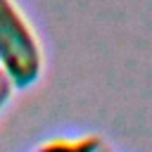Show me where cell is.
<instances>
[{
  "label": "cell",
  "mask_w": 152,
  "mask_h": 152,
  "mask_svg": "<svg viewBox=\"0 0 152 152\" xmlns=\"http://www.w3.org/2000/svg\"><path fill=\"white\" fill-rule=\"evenodd\" d=\"M12 88H14V83L10 81V76L2 71V66H0V109L5 107V102L10 100V95H12Z\"/></svg>",
  "instance_id": "7a4b0ae2"
},
{
  "label": "cell",
  "mask_w": 152,
  "mask_h": 152,
  "mask_svg": "<svg viewBox=\"0 0 152 152\" xmlns=\"http://www.w3.org/2000/svg\"><path fill=\"white\" fill-rule=\"evenodd\" d=\"M0 66L19 88L31 86L43 69L40 45L12 0H0Z\"/></svg>",
  "instance_id": "6da1fadb"
}]
</instances>
